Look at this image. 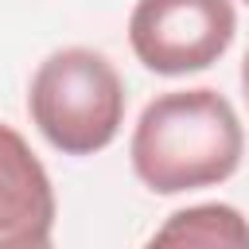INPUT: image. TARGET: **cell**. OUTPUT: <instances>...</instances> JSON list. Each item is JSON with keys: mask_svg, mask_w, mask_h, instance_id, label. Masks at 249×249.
<instances>
[{"mask_svg": "<svg viewBox=\"0 0 249 249\" xmlns=\"http://www.w3.org/2000/svg\"><path fill=\"white\" fill-rule=\"evenodd\" d=\"M245 136L218 89H171L144 105L132 132V171L156 195H179L230 179Z\"/></svg>", "mask_w": 249, "mask_h": 249, "instance_id": "1", "label": "cell"}, {"mask_svg": "<svg viewBox=\"0 0 249 249\" xmlns=\"http://www.w3.org/2000/svg\"><path fill=\"white\" fill-rule=\"evenodd\" d=\"M27 109L51 148L66 156H93L121 132L124 82L105 54L66 47L35 70Z\"/></svg>", "mask_w": 249, "mask_h": 249, "instance_id": "2", "label": "cell"}, {"mask_svg": "<svg viewBox=\"0 0 249 249\" xmlns=\"http://www.w3.org/2000/svg\"><path fill=\"white\" fill-rule=\"evenodd\" d=\"M237 31L230 0H140L128 16L132 54L156 74H191L214 66Z\"/></svg>", "mask_w": 249, "mask_h": 249, "instance_id": "3", "label": "cell"}, {"mask_svg": "<svg viewBox=\"0 0 249 249\" xmlns=\"http://www.w3.org/2000/svg\"><path fill=\"white\" fill-rule=\"evenodd\" d=\"M54 195L43 163L27 152L19 132L4 124V191H0V245L31 249L51 241Z\"/></svg>", "mask_w": 249, "mask_h": 249, "instance_id": "4", "label": "cell"}, {"mask_svg": "<svg viewBox=\"0 0 249 249\" xmlns=\"http://www.w3.org/2000/svg\"><path fill=\"white\" fill-rule=\"evenodd\" d=\"M152 245H237L249 249V222L222 202L191 206L167 218L163 230H156Z\"/></svg>", "mask_w": 249, "mask_h": 249, "instance_id": "5", "label": "cell"}, {"mask_svg": "<svg viewBox=\"0 0 249 249\" xmlns=\"http://www.w3.org/2000/svg\"><path fill=\"white\" fill-rule=\"evenodd\" d=\"M241 89H245V101H249V51H245V62H241Z\"/></svg>", "mask_w": 249, "mask_h": 249, "instance_id": "6", "label": "cell"}, {"mask_svg": "<svg viewBox=\"0 0 249 249\" xmlns=\"http://www.w3.org/2000/svg\"><path fill=\"white\" fill-rule=\"evenodd\" d=\"M245 4H249V0H245Z\"/></svg>", "mask_w": 249, "mask_h": 249, "instance_id": "7", "label": "cell"}]
</instances>
